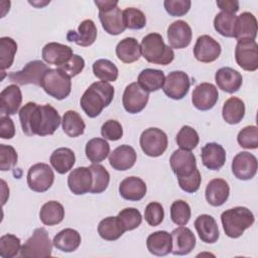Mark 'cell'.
I'll use <instances>...</instances> for the list:
<instances>
[{"mask_svg": "<svg viewBox=\"0 0 258 258\" xmlns=\"http://www.w3.org/2000/svg\"><path fill=\"white\" fill-rule=\"evenodd\" d=\"M22 132L27 136L52 135L58 128L61 118L51 105L26 103L19 111Z\"/></svg>", "mask_w": 258, "mask_h": 258, "instance_id": "6da1fadb", "label": "cell"}, {"mask_svg": "<svg viewBox=\"0 0 258 258\" xmlns=\"http://www.w3.org/2000/svg\"><path fill=\"white\" fill-rule=\"evenodd\" d=\"M115 90L107 82L99 81L93 83L83 94L80 100L81 107L90 118L99 116L103 109L113 101Z\"/></svg>", "mask_w": 258, "mask_h": 258, "instance_id": "7a4b0ae2", "label": "cell"}, {"mask_svg": "<svg viewBox=\"0 0 258 258\" xmlns=\"http://www.w3.org/2000/svg\"><path fill=\"white\" fill-rule=\"evenodd\" d=\"M141 54L150 63L166 66L174 58L172 47L165 44L159 33L152 32L145 35L141 40Z\"/></svg>", "mask_w": 258, "mask_h": 258, "instance_id": "3957f363", "label": "cell"}, {"mask_svg": "<svg viewBox=\"0 0 258 258\" xmlns=\"http://www.w3.org/2000/svg\"><path fill=\"white\" fill-rule=\"evenodd\" d=\"M221 222L225 234L236 239L241 237L244 231L254 224L255 218L248 208L235 207L222 213Z\"/></svg>", "mask_w": 258, "mask_h": 258, "instance_id": "277c9868", "label": "cell"}, {"mask_svg": "<svg viewBox=\"0 0 258 258\" xmlns=\"http://www.w3.org/2000/svg\"><path fill=\"white\" fill-rule=\"evenodd\" d=\"M71 77L59 69H48L44 74L40 87L50 97L56 100L66 99L72 90Z\"/></svg>", "mask_w": 258, "mask_h": 258, "instance_id": "5b68a950", "label": "cell"}, {"mask_svg": "<svg viewBox=\"0 0 258 258\" xmlns=\"http://www.w3.org/2000/svg\"><path fill=\"white\" fill-rule=\"evenodd\" d=\"M52 245L47 231L44 228H37L21 246L20 256L22 258L49 257L51 256Z\"/></svg>", "mask_w": 258, "mask_h": 258, "instance_id": "8992f818", "label": "cell"}, {"mask_svg": "<svg viewBox=\"0 0 258 258\" xmlns=\"http://www.w3.org/2000/svg\"><path fill=\"white\" fill-rule=\"evenodd\" d=\"M142 151L150 157H158L164 153L168 145V139L165 132L161 129L150 127L145 129L139 139Z\"/></svg>", "mask_w": 258, "mask_h": 258, "instance_id": "52a82bcc", "label": "cell"}, {"mask_svg": "<svg viewBox=\"0 0 258 258\" xmlns=\"http://www.w3.org/2000/svg\"><path fill=\"white\" fill-rule=\"evenodd\" d=\"M49 68L41 60L35 59L27 62L21 71L11 72L7 75L8 80L19 86L36 85L40 86L41 80Z\"/></svg>", "mask_w": 258, "mask_h": 258, "instance_id": "ba28073f", "label": "cell"}, {"mask_svg": "<svg viewBox=\"0 0 258 258\" xmlns=\"http://www.w3.org/2000/svg\"><path fill=\"white\" fill-rule=\"evenodd\" d=\"M54 181V173L51 167L43 162L35 163L29 167L27 172V184L36 192L48 190Z\"/></svg>", "mask_w": 258, "mask_h": 258, "instance_id": "9c48e42d", "label": "cell"}, {"mask_svg": "<svg viewBox=\"0 0 258 258\" xmlns=\"http://www.w3.org/2000/svg\"><path fill=\"white\" fill-rule=\"evenodd\" d=\"M235 59L237 64L247 72L258 69V44L255 40L240 39L235 48Z\"/></svg>", "mask_w": 258, "mask_h": 258, "instance_id": "30bf717a", "label": "cell"}, {"mask_svg": "<svg viewBox=\"0 0 258 258\" xmlns=\"http://www.w3.org/2000/svg\"><path fill=\"white\" fill-rule=\"evenodd\" d=\"M190 81L188 76L182 71H173L165 77L162 90L168 98L181 100L188 93Z\"/></svg>", "mask_w": 258, "mask_h": 258, "instance_id": "8fae6325", "label": "cell"}, {"mask_svg": "<svg viewBox=\"0 0 258 258\" xmlns=\"http://www.w3.org/2000/svg\"><path fill=\"white\" fill-rule=\"evenodd\" d=\"M149 94L143 90L137 82L129 84L123 93L122 103L124 109L130 114L141 112L147 105Z\"/></svg>", "mask_w": 258, "mask_h": 258, "instance_id": "7c38bea8", "label": "cell"}, {"mask_svg": "<svg viewBox=\"0 0 258 258\" xmlns=\"http://www.w3.org/2000/svg\"><path fill=\"white\" fill-rule=\"evenodd\" d=\"M257 158L248 151L237 153L232 161V172L240 180H249L257 172Z\"/></svg>", "mask_w": 258, "mask_h": 258, "instance_id": "4fadbf2b", "label": "cell"}, {"mask_svg": "<svg viewBox=\"0 0 258 258\" xmlns=\"http://www.w3.org/2000/svg\"><path fill=\"white\" fill-rule=\"evenodd\" d=\"M218 89L211 83H202L198 85L191 94L192 105L200 111L211 110L218 102Z\"/></svg>", "mask_w": 258, "mask_h": 258, "instance_id": "5bb4252c", "label": "cell"}, {"mask_svg": "<svg viewBox=\"0 0 258 258\" xmlns=\"http://www.w3.org/2000/svg\"><path fill=\"white\" fill-rule=\"evenodd\" d=\"M222 51L220 43L210 35L199 36L194 46V55L201 62H213Z\"/></svg>", "mask_w": 258, "mask_h": 258, "instance_id": "9a60e30c", "label": "cell"}, {"mask_svg": "<svg viewBox=\"0 0 258 258\" xmlns=\"http://www.w3.org/2000/svg\"><path fill=\"white\" fill-rule=\"evenodd\" d=\"M169 163L177 178L187 176L197 169L196 156L189 150L180 148L174 150L170 156Z\"/></svg>", "mask_w": 258, "mask_h": 258, "instance_id": "2e32d148", "label": "cell"}, {"mask_svg": "<svg viewBox=\"0 0 258 258\" xmlns=\"http://www.w3.org/2000/svg\"><path fill=\"white\" fill-rule=\"evenodd\" d=\"M192 38L190 26L183 20H176L167 28V39L170 47L181 49L189 45Z\"/></svg>", "mask_w": 258, "mask_h": 258, "instance_id": "e0dca14e", "label": "cell"}, {"mask_svg": "<svg viewBox=\"0 0 258 258\" xmlns=\"http://www.w3.org/2000/svg\"><path fill=\"white\" fill-rule=\"evenodd\" d=\"M173 255H187L196 247V236L187 227L180 226L171 232Z\"/></svg>", "mask_w": 258, "mask_h": 258, "instance_id": "ac0fdd59", "label": "cell"}, {"mask_svg": "<svg viewBox=\"0 0 258 258\" xmlns=\"http://www.w3.org/2000/svg\"><path fill=\"white\" fill-rule=\"evenodd\" d=\"M93 184V175L89 167L80 166L71 171L68 176L70 190L77 196L90 192Z\"/></svg>", "mask_w": 258, "mask_h": 258, "instance_id": "d6986e66", "label": "cell"}, {"mask_svg": "<svg viewBox=\"0 0 258 258\" xmlns=\"http://www.w3.org/2000/svg\"><path fill=\"white\" fill-rule=\"evenodd\" d=\"M41 55L46 63L54 64L58 68L71 59L74 55V51L69 45L58 42H48L43 46Z\"/></svg>", "mask_w": 258, "mask_h": 258, "instance_id": "ffe728a7", "label": "cell"}, {"mask_svg": "<svg viewBox=\"0 0 258 258\" xmlns=\"http://www.w3.org/2000/svg\"><path fill=\"white\" fill-rule=\"evenodd\" d=\"M99 19L103 29L111 35H119L126 29L123 11L118 6L99 11Z\"/></svg>", "mask_w": 258, "mask_h": 258, "instance_id": "44dd1931", "label": "cell"}, {"mask_svg": "<svg viewBox=\"0 0 258 258\" xmlns=\"http://www.w3.org/2000/svg\"><path fill=\"white\" fill-rule=\"evenodd\" d=\"M137 159L135 149L127 144L115 148L109 155V163L115 169L124 171L131 168Z\"/></svg>", "mask_w": 258, "mask_h": 258, "instance_id": "7402d4cb", "label": "cell"}, {"mask_svg": "<svg viewBox=\"0 0 258 258\" xmlns=\"http://www.w3.org/2000/svg\"><path fill=\"white\" fill-rule=\"evenodd\" d=\"M22 102L21 90L17 85H9L0 93V112L2 115L10 116L18 112Z\"/></svg>", "mask_w": 258, "mask_h": 258, "instance_id": "603a6c76", "label": "cell"}, {"mask_svg": "<svg viewBox=\"0 0 258 258\" xmlns=\"http://www.w3.org/2000/svg\"><path fill=\"white\" fill-rule=\"evenodd\" d=\"M97 27L93 20L86 19L81 22L78 30H69L67 39L80 46H90L97 38Z\"/></svg>", "mask_w": 258, "mask_h": 258, "instance_id": "cb8c5ba5", "label": "cell"}, {"mask_svg": "<svg viewBox=\"0 0 258 258\" xmlns=\"http://www.w3.org/2000/svg\"><path fill=\"white\" fill-rule=\"evenodd\" d=\"M215 81L219 89L224 92L233 94L239 91L241 88L243 78L238 71L229 67H224L216 72Z\"/></svg>", "mask_w": 258, "mask_h": 258, "instance_id": "d4e9b609", "label": "cell"}, {"mask_svg": "<svg viewBox=\"0 0 258 258\" xmlns=\"http://www.w3.org/2000/svg\"><path fill=\"white\" fill-rule=\"evenodd\" d=\"M203 164L211 170H219L226 162V150L217 142H209L202 148Z\"/></svg>", "mask_w": 258, "mask_h": 258, "instance_id": "484cf974", "label": "cell"}, {"mask_svg": "<svg viewBox=\"0 0 258 258\" xmlns=\"http://www.w3.org/2000/svg\"><path fill=\"white\" fill-rule=\"evenodd\" d=\"M195 228L200 239L207 244L216 243L220 237L218 224L210 215H200L195 221Z\"/></svg>", "mask_w": 258, "mask_h": 258, "instance_id": "4316f807", "label": "cell"}, {"mask_svg": "<svg viewBox=\"0 0 258 258\" xmlns=\"http://www.w3.org/2000/svg\"><path fill=\"white\" fill-rule=\"evenodd\" d=\"M147 191L146 183L137 176H128L124 178L119 185L120 196L127 201L137 202L142 200Z\"/></svg>", "mask_w": 258, "mask_h": 258, "instance_id": "83f0119b", "label": "cell"}, {"mask_svg": "<svg viewBox=\"0 0 258 258\" xmlns=\"http://www.w3.org/2000/svg\"><path fill=\"white\" fill-rule=\"evenodd\" d=\"M230 195V186L223 178H214L209 181L206 187V200L213 207L224 205Z\"/></svg>", "mask_w": 258, "mask_h": 258, "instance_id": "f1b7e54d", "label": "cell"}, {"mask_svg": "<svg viewBox=\"0 0 258 258\" xmlns=\"http://www.w3.org/2000/svg\"><path fill=\"white\" fill-rule=\"evenodd\" d=\"M257 36V19L250 12H243L236 19L234 37L237 40L251 39L255 40Z\"/></svg>", "mask_w": 258, "mask_h": 258, "instance_id": "f546056e", "label": "cell"}, {"mask_svg": "<svg viewBox=\"0 0 258 258\" xmlns=\"http://www.w3.org/2000/svg\"><path fill=\"white\" fill-rule=\"evenodd\" d=\"M146 246L151 254L165 256L172 250L171 235L166 231H156L147 237Z\"/></svg>", "mask_w": 258, "mask_h": 258, "instance_id": "4dcf8cb0", "label": "cell"}, {"mask_svg": "<svg viewBox=\"0 0 258 258\" xmlns=\"http://www.w3.org/2000/svg\"><path fill=\"white\" fill-rule=\"evenodd\" d=\"M116 55L124 63H132L141 56V46L136 38L125 37L116 46Z\"/></svg>", "mask_w": 258, "mask_h": 258, "instance_id": "1f68e13d", "label": "cell"}, {"mask_svg": "<svg viewBox=\"0 0 258 258\" xmlns=\"http://www.w3.org/2000/svg\"><path fill=\"white\" fill-rule=\"evenodd\" d=\"M80 233L72 228H67L59 231L52 240L53 246L62 252H73L77 250L81 244Z\"/></svg>", "mask_w": 258, "mask_h": 258, "instance_id": "d6a6232c", "label": "cell"}, {"mask_svg": "<svg viewBox=\"0 0 258 258\" xmlns=\"http://www.w3.org/2000/svg\"><path fill=\"white\" fill-rule=\"evenodd\" d=\"M49 161L56 172L59 174H64L69 172L75 165L76 155L72 149L68 147H59L51 153Z\"/></svg>", "mask_w": 258, "mask_h": 258, "instance_id": "836d02e7", "label": "cell"}, {"mask_svg": "<svg viewBox=\"0 0 258 258\" xmlns=\"http://www.w3.org/2000/svg\"><path fill=\"white\" fill-rule=\"evenodd\" d=\"M165 81L164 73L156 69L143 70L137 79L139 86L146 92H156L163 87Z\"/></svg>", "mask_w": 258, "mask_h": 258, "instance_id": "e575fe53", "label": "cell"}, {"mask_svg": "<svg viewBox=\"0 0 258 258\" xmlns=\"http://www.w3.org/2000/svg\"><path fill=\"white\" fill-rule=\"evenodd\" d=\"M222 116L228 124L235 125L240 123L245 116L244 102L237 97L229 98L223 105Z\"/></svg>", "mask_w": 258, "mask_h": 258, "instance_id": "d590c367", "label": "cell"}, {"mask_svg": "<svg viewBox=\"0 0 258 258\" xmlns=\"http://www.w3.org/2000/svg\"><path fill=\"white\" fill-rule=\"evenodd\" d=\"M125 229L117 217H107L98 225V233L100 237L106 241L118 240L124 233Z\"/></svg>", "mask_w": 258, "mask_h": 258, "instance_id": "8d00e7d4", "label": "cell"}, {"mask_svg": "<svg viewBox=\"0 0 258 258\" xmlns=\"http://www.w3.org/2000/svg\"><path fill=\"white\" fill-rule=\"evenodd\" d=\"M85 152L92 163H100L110 154V145L106 139L95 137L87 142Z\"/></svg>", "mask_w": 258, "mask_h": 258, "instance_id": "74e56055", "label": "cell"}, {"mask_svg": "<svg viewBox=\"0 0 258 258\" xmlns=\"http://www.w3.org/2000/svg\"><path fill=\"white\" fill-rule=\"evenodd\" d=\"M64 218V209L56 201L46 202L40 209L39 219L46 226H54L62 222Z\"/></svg>", "mask_w": 258, "mask_h": 258, "instance_id": "f35d334b", "label": "cell"}, {"mask_svg": "<svg viewBox=\"0 0 258 258\" xmlns=\"http://www.w3.org/2000/svg\"><path fill=\"white\" fill-rule=\"evenodd\" d=\"M61 126L63 132L73 138L82 135L86 128V124L81 115L73 110H69L63 114Z\"/></svg>", "mask_w": 258, "mask_h": 258, "instance_id": "ab89813d", "label": "cell"}, {"mask_svg": "<svg viewBox=\"0 0 258 258\" xmlns=\"http://www.w3.org/2000/svg\"><path fill=\"white\" fill-rule=\"evenodd\" d=\"M94 75L103 82H115L118 78L119 71L115 63L106 58L97 59L93 63Z\"/></svg>", "mask_w": 258, "mask_h": 258, "instance_id": "60d3db41", "label": "cell"}, {"mask_svg": "<svg viewBox=\"0 0 258 258\" xmlns=\"http://www.w3.org/2000/svg\"><path fill=\"white\" fill-rule=\"evenodd\" d=\"M237 16L234 13L221 11L215 16L214 27L221 35L225 37H234Z\"/></svg>", "mask_w": 258, "mask_h": 258, "instance_id": "b9f144b4", "label": "cell"}, {"mask_svg": "<svg viewBox=\"0 0 258 258\" xmlns=\"http://www.w3.org/2000/svg\"><path fill=\"white\" fill-rule=\"evenodd\" d=\"M93 175V184L91 194H101L106 190L110 181V174L108 170L99 163H93L89 166Z\"/></svg>", "mask_w": 258, "mask_h": 258, "instance_id": "7bdbcfd3", "label": "cell"}, {"mask_svg": "<svg viewBox=\"0 0 258 258\" xmlns=\"http://www.w3.org/2000/svg\"><path fill=\"white\" fill-rule=\"evenodd\" d=\"M17 51L16 41L8 36L0 38V68L1 71L9 69L14 60Z\"/></svg>", "mask_w": 258, "mask_h": 258, "instance_id": "ee69618b", "label": "cell"}, {"mask_svg": "<svg viewBox=\"0 0 258 258\" xmlns=\"http://www.w3.org/2000/svg\"><path fill=\"white\" fill-rule=\"evenodd\" d=\"M200 137L198 132L190 126L184 125L176 135V143L180 149L192 150L199 144Z\"/></svg>", "mask_w": 258, "mask_h": 258, "instance_id": "f6af8a7d", "label": "cell"}, {"mask_svg": "<svg viewBox=\"0 0 258 258\" xmlns=\"http://www.w3.org/2000/svg\"><path fill=\"white\" fill-rule=\"evenodd\" d=\"M191 216L189 205L182 201L177 200L170 206V219L177 226H184L188 223Z\"/></svg>", "mask_w": 258, "mask_h": 258, "instance_id": "bcb514c9", "label": "cell"}, {"mask_svg": "<svg viewBox=\"0 0 258 258\" xmlns=\"http://www.w3.org/2000/svg\"><path fill=\"white\" fill-rule=\"evenodd\" d=\"M21 249V242L13 234H5L0 238V256L2 258H13Z\"/></svg>", "mask_w": 258, "mask_h": 258, "instance_id": "7dc6e473", "label": "cell"}, {"mask_svg": "<svg viewBox=\"0 0 258 258\" xmlns=\"http://www.w3.org/2000/svg\"><path fill=\"white\" fill-rule=\"evenodd\" d=\"M123 18L126 28L129 29H142L146 25V16L138 8L127 7L123 10Z\"/></svg>", "mask_w": 258, "mask_h": 258, "instance_id": "c3c4849f", "label": "cell"}, {"mask_svg": "<svg viewBox=\"0 0 258 258\" xmlns=\"http://www.w3.org/2000/svg\"><path fill=\"white\" fill-rule=\"evenodd\" d=\"M118 218L121 221L125 231H132L138 228L142 222L141 213L135 208H126L118 213Z\"/></svg>", "mask_w": 258, "mask_h": 258, "instance_id": "681fc988", "label": "cell"}, {"mask_svg": "<svg viewBox=\"0 0 258 258\" xmlns=\"http://www.w3.org/2000/svg\"><path fill=\"white\" fill-rule=\"evenodd\" d=\"M239 145L246 149H256L258 147V129L255 125L244 127L237 136Z\"/></svg>", "mask_w": 258, "mask_h": 258, "instance_id": "f907efd6", "label": "cell"}, {"mask_svg": "<svg viewBox=\"0 0 258 258\" xmlns=\"http://www.w3.org/2000/svg\"><path fill=\"white\" fill-rule=\"evenodd\" d=\"M164 218V210L161 204L157 202L149 203L144 210V219L151 227L160 225Z\"/></svg>", "mask_w": 258, "mask_h": 258, "instance_id": "816d5d0a", "label": "cell"}, {"mask_svg": "<svg viewBox=\"0 0 258 258\" xmlns=\"http://www.w3.org/2000/svg\"><path fill=\"white\" fill-rule=\"evenodd\" d=\"M18 155L11 145L0 144V169L6 171L16 165Z\"/></svg>", "mask_w": 258, "mask_h": 258, "instance_id": "f5cc1de1", "label": "cell"}, {"mask_svg": "<svg viewBox=\"0 0 258 258\" xmlns=\"http://www.w3.org/2000/svg\"><path fill=\"white\" fill-rule=\"evenodd\" d=\"M101 134L106 140L117 141L123 136L122 125L116 120H107L101 127Z\"/></svg>", "mask_w": 258, "mask_h": 258, "instance_id": "db71d44e", "label": "cell"}, {"mask_svg": "<svg viewBox=\"0 0 258 258\" xmlns=\"http://www.w3.org/2000/svg\"><path fill=\"white\" fill-rule=\"evenodd\" d=\"M163 6L170 16H183L189 11L191 2L189 0H165Z\"/></svg>", "mask_w": 258, "mask_h": 258, "instance_id": "11a10c76", "label": "cell"}, {"mask_svg": "<svg viewBox=\"0 0 258 258\" xmlns=\"http://www.w3.org/2000/svg\"><path fill=\"white\" fill-rule=\"evenodd\" d=\"M177 181H178L179 187L183 191L188 192V194H194L200 188L201 181H202L201 173H200L199 169L197 168L191 174L184 176V177L177 178Z\"/></svg>", "mask_w": 258, "mask_h": 258, "instance_id": "9f6ffc18", "label": "cell"}, {"mask_svg": "<svg viewBox=\"0 0 258 258\" xmlns=\"http://www.w3.org/2000/svg\"><path fill=\"white\" fill-rule=\"evenodd\" d=\"M84 68H85L84 58L82 56H80L79 54H74L67 63L58 67L57 69H59L60 71L66 73L71 78H74V77L78 76L80 73H82Z\"/></svg>", "mask_w": 258, "mask_h": 258, "instance_id": "6f0895ef", "label": "cell"}, {"mask_svg": "<svg viewBox=\"0 0 258 258\" xmlns=\"http://www.w3.org/2000/svg\"><path fill=\"white\" fill-rule=\"evenodd\" d=\"M0 137L2 139H11L15 135V126L9 116L0 117Z\"/></svg>", "mask_w": 258, "mask_h": 258, "instance_id": "680465c9", "label": "cell"}, {"mask_svg": "<svg viewBox=\"0 0 258 258\" xmlns=\"http://www.w3.org/2000/svg\"><path fill=\"white\" fill-rule=\"evenodd\" d=\"M217 5L223 12L235 14L239 10V1L237 0H217Z\"/></svg>", "mask_w": 258, "mask_h": 258, "instance_id": "91938a15", "label": "cell"}, {"mask_svg": "<svg viewBox=\"0 0 258 258\" xmlns=\"http://www.w3.org/2000/svg\"><path fill=\"white\" fill-rule=\"evenodd\" d=\"M94 3L99 8V11L118 6V1L116 0H96Z\"/></svg>", "mask_w": 258, "mask_h": 258, "instance_id": "94428289", "label": "cell"}]
</instances>
